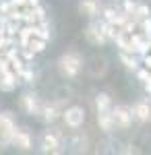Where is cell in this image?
<instances>
[{"mask_svg":"<svg viewBox=\"0 0 151 155\" xmlns=\"http://www.w3.org/2000/svg\"><path fill=\"white\" fill-rule=\"evenodd\" d=\"M130 114H133V118H137L139 122H149L151 120V106L147 101H139L130 110Z\"/></svg>","mask_w":151,"mask_h":155,"instance_id":"7","label":"cell"},{"mask_svg":"<svg viewBox=\"0 0 151 155\" xmlns=\"http://www.w3.org/2000/svg\"><path fill=\"white\" fill-rule=\"evenodd\" d=\"M143 85H145V91H147V93H151V81H145Z\"/></svg>","mask_w":151,"mask_h":155,"instance_id":"32","label":"cell"},{"mask_svg":"<svg viewBox=\"0 0 151 155\" xmlns=\"http://www.w3.org/2000/svg\"><path fill=\"white\" fill-rule=\"evenodd\" d=\"M79 11H81V15L93 19L97 15V11H99V0H81L79 2Z\"/></svg>","mask_w":151,"mask_h":155,"instance_id":"11","label":"cell"},{"mask_svg":"<svg viewBox=\"0 0 151 155\" xmlns=\"http://www.w3.org/2000/svg\"><path fill=\"white\" fill-rule=\"evenodd\" d=\"M21 106L27 114H31V116H37L39 114V104H37V97L31 95V93H25L21 97Z\"/></svg>","mask_w":151,"mask_h":155,"instance_id":"9","label":"cell"},{"mask_svg":"<svg viewBox=\"0 0 151 155\" xmlns=\"http://www.w3.org/2000/svg\"><path fill=\"white\" fill-rule=\"evenodd\" d=\"M139 25H141V29H143V33H145L147 37H151V17H145V19H141Z\"/></svg>","mask_w":151,"mask_h":155,"instance_id":"23","label":"cell"},{"mask_svg":"<svg viewBox=\"0 0 151 155\" xmlns=\"http://www.w3.org/2000/svg\"><path fill=\"white\" fill-rule=\"evenodd\" d=\"M6 17H8L11 21H15V23H19V21H23V12L19 11V8H12V11L8 12Z\"/></svg>","mask_w":151,"mask_h":155,"instance_id":"24","label":"cell"},{"mask_svg":"<svg viewBox=\"0 0 151 155\" xmlns=\"http://www.w3.org/2000/svg\"><path fill=\"white\" fill-rule=\"evenodd\" d=\"M33 15H35V23L39 25V23H44L46 21V11H44V6H33Z\"/></svg>","mask_w":151,"mask_h":155,"instance_id":"21","label":"cell"},{"mask_svg":"<svg viewBox=\"0 0 151 155\" xmlns=\"http://www.w3.org/2000/svg\"><path fill=\"white\" fill-rule=\"evenodd\" d=\"M126 19H128V15L124 11H122V12H116L114 8H106V11H104V21L112 23L114 27H120V25L124 23Z\"/></svg>","mask_w":151,"mask_h":155,"instance_id":"10","label":"cell"},{"mask_svg":"<svg viewBox=\"0 0 151 155\" xmlns=\"http://www.w3.org/2000/svg\"><path fill=\"white\" fill-rule=\"evenodd\" d=\"M95 107H97V112H110L112 110V99L108 93H99V95L95 97Z\"/></svg>","mask_w":151,"mask_h":155,"instance_id":"16","label":"cell"},{"mask_svg":"<svg viewBox=\"0 0 151 155\" xmlns=\"http://www.w3.org/2000/svg\"><path fill=\"white\" fill-rule=\"evenodd\" d=\"M42 151L44 153H60V139L54 132H46L42 137Z\"/></svg>","mask_w":151,"mask_h":155,"instance_id":"5","label":"cell"},{"mask_svg":"<svg viewBox=\"0 0 151 155\" xmlns=\"http://www.w3.org/2000/svg\"><path fill=\"white\" fill-rule=\"evenodd\" d=\"M11 11H12L11 2H0V15H8Z\"/></svg>","mask_w":151,"mask_h":155,"instance_id":"28","label":"cell"},{"mask_svg":"<svg viewBox=\"0 0 151 155\" xmlns=\"http://www.w3.org/2000/svg\"><path fill=\"white\" fill-rule=\"evenodd\" d=\"M110 114H112V120H114V126H118V128H128L130 122H133V114H130V110L124 107V106L112 107Z\"/></svg>","mask_w":151,"mask_h":155,"instance_id":"4","label":"cell"},{"mask_svg":"<svg viewBox=\"0 0 151 155\" xmlns=\"http://www.w3.org/2000/svg\"><path fill=\"white\" fill-rule=\"evenodd\" d=\"M25 4H27V6H31V8H33V6H37V4H39V0H27V2H25Z\"/></svg>","mask_w":151,"mask_h":155,"instance_id":"31","label":"cell"},{"mask_svg":"<svg viewBox=\"0 0 151 155\" xmlns=\"http://www.w3.org/2000/svg\"><path fill=\"white\" fill-rule=\"evenodd\" d=\"M17 81H19V77L12 71L11 72H0V89L2 91H12L17 87Z\"/></svg>","mask_w":151,"mask_h":155,"instance_id":"12","label":"cell"},{"mask_svg":"<svg viewBox=\"0 0 151 155\" xmlns=\"http://www.w3.org/2000/svg\"><path fill=\"white\" fill-rule=\"evenodd\" d=\"M97 122H99V128L104 132H110L114 128V120L110 112H97Z\"/></svg>","mask_w":151,"mask_h":155,"instance_id":"14","label":"cell"},{"mask_svg":"<svg viewBox=\"0 0 151 155\" xmlns=\"http://www.w3.org/2000/svg\"><path fill=\"white\" fill-rule=\"evenodd\" d=\"M46 44L48 41H44V39H39V37H29V41H27V48L31 50V52H35V54H42L44 50H46Z\"/></svg>","mask_w":151,"mask_h":155,"instance_id":"17","label":"cell"},{"mask_svg":"<svg viewBox=\"0 0 151 155\" xmlns=\"http://www.w3.org/2000/svg\"><path fill=\"white\" fill-rule=\"evenodd\" d=\"M137 77H139V81H151V71H147V68H137Z\"/></svg>","mask_w":151,"mask_h":155,"instance_id":"25","label":"cell"},{"mask_svg":"<svg viewBox=\"0 0 151 155\" xmlns=\"http://www.w3.org/2000/svg\"><path fill=\"white\" fill-rule=\"evenodd\" d=\"M97 27H99L102 35H104L106 39H108V41H114V39H116V35H118V31H120L118 27H114V25H112V23H108V21H102V23L97 25Z\"/></svg>","mask_w":151,"mask_h":155,"instance_id":"13","label":"cell"},{"mask_svg":"<svg viewBox=\"0 0 151 155\" xmlns=\"http://www.w3.org/2000/svg\"><path fill=\"white\" fill-rule=\"evenodd\" d=\"M149 15L151 12H149V6H147V4H137L130 17H133L135 21H141V19H145V17H149Z\"/></svg>","mask_w":151,"mask_h":155,"instance_id":"19","label":"cell"},{"mask_svg":"<svg viewBox=\"0 0 151 155\" xmlns=\"http://www.w3.org/2000/svg\"><path fill=\"white\" fill-rule=\"evenodd\" d=\"M19 56H21L23 60H27V62H29V60H33L35 52H31L29 48H21V52H19Z\"/></svg>","mask_w":151,"mask_h":155,"instance_id":"26","label":"cell"},{"mask_svg":"<svg viewBox=\"0 0 151 155\" xmlns=\"http://www.w3.org/2000/svg\"><path fill=\"white\" fill-rule=\"evenodd\" d=\"M85 37H87L91 44H95V46H104L106 41H108V39L102 35L99 27H97L95 23H91V25H87V27H85Z\"/></svg>","mask_w":151,"mask_h":155,"instance_id":"8","label":"cell"},{"mask_svg":"<svg viewBox=\"0 0 151 155\" xmlns=\"http://www.w3.org/2000/svg\"><path fill=\"white\" fill-rule=\"evenodd\" d=\"M62 118L66 122V126L79 128V126H83V122H85V112H83V107H79V106H70L62 112Z\"/></svg>","mask_w":151,"mask_h":155,"instance_id":"3","label":"cell"},{"mask_svg":"<svg viewBox=\"0 0 151 155\" xmlns=\"http://www.w3.org/2000/svg\"><path fill=\"white\" fill-rule=\"evenodd\" d=\"M120 62L126 66L128 71H137L139 68V62L135 60V56L133 54H126V52H120Z\"/></svg>","mask_w":151,"mask_h":155,"instance_id":"18","label":"cell"},{"mask_svg":"<svg viewBox=\"0 0 151 155\" xmlns=\"http://www.w3.org/2000/svg\"><path fill=\"white\" fill-rule=\"evenodd\" d=\"M81 66H83V60L77 52H66L64 56H60L58 60V71L62 77L66 79H75L79 72H81Z\"/></svg>","mask_w":151,"mask_h":155,"instance_id":"1","label":"cell"},{"mask_svg":"<svg viewBox=\"0 0 151 155\" xmlns=\"http://www.w3.org/2000/svg\"><path fill=\"white\" fill-rule=\"evenodd\" d=\"M15 120H12L11 114H0V145L6 147L11 145V139H12V132H15Z\"/></svg>","mask_w":151,"mask_h":155,"instance_id":"2","label":"cell"},{"mask_svg":"<svg viewBox=\"0 0 151 155\" xmlns=\"http://www.w3.org/2000/svg\"><path fill=\"white\" fill-rule=\"evenodd\" d=\"M8 2H11L12 8H21V6H25V2H27V0H8Z\"/></svg>","mask_w":151,"mask_h":155,"instance_id":"30","label":"cell"},{"mask_svg":"<svg viewBox=\"0 0 151 155\" xmlns=\"http://www.w3.org/2000/svg\"><path fill=\"white\" fill-rule=\"evenodd\" d=\"M135 6H137V2H133V0H124V12H126V15H133Z\"/></svg>","mask_w":151,"mask_h":155,"instance_id":"27","label":"cell"},{"mask_svg":"<svg viewBox=\"0 0 151 155\" xmlns=\"http://www.w3.org/2000/svg\"><path fill=\"white\" fill-rule=\"evenodd\" d=\"M17 33H19L21 48H27V41H29V37H31V25H27V27H23V29H19Z\"/></svg>","mask_w":151,"mask_h":155,"instance_id":"20","label":"cell"},{"mask_svg":"<svg viewBox=\"0 0 151 155\" xmlns=\"http://www.w3.org/2000/svg\"><path fill=\"white\" fill-rule=\"evenodd\" d=\"M143 64H145V68L147 71H151V54L147 52V54H143Z\"/></svg>","mask_w":151,"mask_h":155,"instance_id":"29","label":"cell"},{"mask_svg":"<svg viewBox=\"0 0 151 155\" xmlns=\"http://www.w3.org/2000/svg\"><path fill=\"white\" fill-rule=\"evenodd\" d=\"M11 143L15 145V147H19V149H23V151H29V149H31V137H29L27 130H17V128H15Z\"/></svg>","mask_w":151,"mask_h":155,"instance_id":"6","label":"cell"},{"mask_svg":"<svg viewBox=\"0 0 151 155\" xmlns=\"http://www.w3.org/2000/svg\"><path fill=\"white\" fill-rule=\"evenodd\" d=\"M17 31H19V29H17V23H15V21L4 23V35H6V37H15V35H17Z\"/></svg>","mask_w":151,"mask_h":155,"instance_id":"22","label":"cell"},{"mask_svg":"<svg viewBox=\"0 0 151 155\" xmlns=\"http://www.w3.org/2000/svg\"><path fill=\"white\" fill-rule=\"evenodd\" d=\"M39 114H42V118L46 122H54L62 112L58 110V106H44V107H39Z\"/></svg>","mask_w":151,"mask_h":155,"instance_id":"15","label":"cell"}]
</instances>
